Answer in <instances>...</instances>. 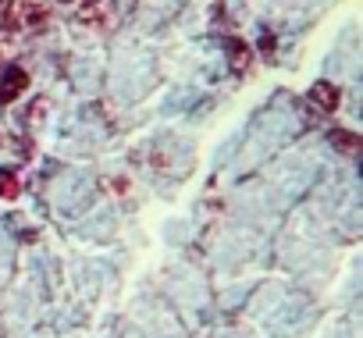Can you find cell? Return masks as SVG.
<instances>
[{
	"mask_svg": "<svg viewBox=\"0 0 363 338\" xmlns=\"http://www.w3.org/2000/svg\"><path fill=\"white\" fill-rule=\"evenodd\" d=\"M331 142H335V150H342V153H356V146H359V139H356L352 132H345V128H335V132H331Z\"/></svg>",
	"mask_w": 363,
	"mask_h": 338,
	"instance_id": "4",
	"label": "cell"
},
{
	"mask_svg": "<svg viewBox=\"0 0 363 338\" xmlns=\"http://www.w3.org/2000/svg\"><path fill=\"white\" fill-rule=\"evenodd\" d=\"M260 50H264V54H271V50H274V36H264V43H260Z\"/></svg>",
	"mask_w": 363,
	"mask_h": 338,
	"instance_id": "6",
	"label": "cell"
},
{
	"mask_svg": "<svg viewBox=\"0 0 363 338\" xmlns=\"http://www.w3.org/2000/svg\"><path fill=\"white\" fill-rule=\"evenodd\" d=\"M228 47H232V54H235V68H242V64H246V50H242V43H235V40H232Z\"/></svg>",
	"mask_w": 363,
	"mask_h": 338,
	"instance_id": "5",
	"label": "cell"
},
{
	"mask_svg": "<svg viewBox=\"0 0 363 338\" xmlns=\"http://www.w3.org/2000/svg\"><path fill=\"white\" fill-rule=\"evenodd\" d=\"M4 11H8V4H4V0H0V22H4Z\"/></svg>",
	"mask_w": 363,
	"mask_h": 338,
	"instance_id": "7",
	"label": "cell"
},
{
	"mask_svg": "<svg viewBox=\"0 0 363 338\" xmlns=\"http://www.w3.org/2000/svg\"><path fill=\"white\" fill-rule=\"evenodd\" d=\"M338 100H342V93H338V86H331V82H313L310 86V103L317 107V111H324V114H331L335 107H338Z\"/></svg>",
	"mask_w": 363,
	"mask_h": 338,
	"instance_id": "1",
	"label": "cell"
},
{
	"mask_svg": "<svg viewBox=\"0 0 363 338\" xmlns=\"http://www.w3.org/2000/svg\"><path fill=\"white\" fill-rule=\"evenodd\" d=\"M18 193H22V179L11 167H4V171H0V200H15Z\"/></svg>",
	"mask_w": 363,
	"mask_h": 338,
	"instance_id": "3",
	"label": "cell"
},
{
	"mask_svg": "<svg viewBox=\"0 0 363 338\" xmlns=\"http://www.w3.org/2000/svg\"><path fill=\"white\" fill-rule=\"evenodd\" d=\"M26 86H29V75L22 68H8L4 75H0V100H15Z\"/></svg>",
	"mask_w": 363,
	"mask_h": 338,
	"instance_id": "2",
	"label": "cell"
}]
</instances>
